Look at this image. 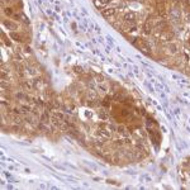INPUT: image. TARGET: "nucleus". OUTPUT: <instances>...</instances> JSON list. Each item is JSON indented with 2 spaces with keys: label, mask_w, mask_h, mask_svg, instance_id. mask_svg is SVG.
I'll list each match as a JSON object with an SVG mask.
<instances>
[{
  "label": "nucleus",
  "mask_w": 190,
  "mask_h": 190,
  "mask_svg": "<svg viewBox=\"0 0 190 190\" xmlns=\"http://www.w3.org/2000/svg\"><path fill=\"white\" fill-rule=\"evenodd\" d=\"M136 41H137V42H134V44H136L142 52H144L146 54H150V48H148V46H147L142 40H136Z\"/></svg>",
  "instance_id": "nucleus-1"
},
{
  "label": "nucleus",
  "mask_w": 190,
  "mask_h": 190,
  "mask_svg": "<svg viewBox=\"0 0 190 190\" xmlns=\"http://www.w3.org/2000/svg\"><path fill=\"white\" fill-rule=\"evenodd\" d=\"M102 13H103V15H104L105 18H109V16H112V15L116 14V9H114V8H105V9L102 10Z\"/></svg>",
  "instance_id": "nucleus-2"
},
{
  "label": "nucleus",
  "mask_w": 190,
  "mask_h": 190,
  "mask_svg": "<svg viewBox=\"0 0 190 190\" xmlns=\"http://www.w3.org/2000/svg\"><path fill=\"white\" fill-rule=\"evenodd\" d=\"M124 20L128 22V23H133V22L136 20V15H134V13H127V14L124 15Z\"/></svg>",
  "instance_id": "nucleus-3"
},
{
  "label": "nucleus",
  "mask_w": 190,
  "mask_h": 190,
  "mask_svg": "<svg viewBox=\"0 0 190 190\" xmlns=\"http://www.w3.org/2000/svg\"><path fill=\"white\" fill-rule=\"evenodd\" d=\"M10 36H12V38H14L15 41H22V37L19 36V34H16V33H14V32H13Z\"/></svg>",
  "instance_id": "nucleus-4"
},
{
  "label": "nucleus",
  "mask_w": 190,
  "mask_h": 190,
  "mask_svg": "<svg viewBox=\"0 0 190 190\" xmlns=\"http://www.w3.org/2000/svg\"><path fill=\"white\" fill-rule=\"evenodd\" d=\"M103 105L104 106H109L110 105V98H105L104 102H103Z\"/></svg>",
  "instance_id": "nucleus-5"
},
{
  "label": "nucleus",
  "mask_w": 190,
  "mask_h": 190,
  "mask_svg": "<svg viewBox=\"0 0 190 190\" xmlns=\"http://www.w3.org/2000/svg\"><path fill=\"white\" fill-rule=\"evenodd\" d=\"M126 130H127V129H126L123 126H119V127H118V132L122 133V134H126Z\"/></svg>",
  "instance_id": "nucleus-6"
},
{
  "label": "nucleus",
  "mask_w": 190,
  "mask_h": 190,
  "mask_svg": "<svg viewBox=\"0 0 190 190\" xmlns=\"http://www.w3.org/2000/svg\"><path fill=\"white\" fill-rule=\"evenodd\" d=\"M171 37H172V33L167 32V33H165V34L162 36V40H166V38H171Z\"/></svg>",
  "instance_id": "nucleus-7"
},
{
  "label": "nucleus",
  "mask_w": 190,
  "mask_h": 190,
  "mask_svg": "<svg viewBox=\"0 0 190 190\" xmlns=\"http://www.w3.org/2000/svg\"><path fill=\"white\" fill-rule=\"evenodd\" d=\"M54 117H57L58 119L64 120V114H62V113H54Z\"/></svg>",
  "instance_id": "nucleus-8"
},
{
  "label": "nucleus",
  "mask_w": 190,
  "mask_h": 190,
  "mask_svg": "<svg viewBox=\"0 0 190 190\" xmlns=\"http://www.w3.org/2000/svg\"><path fill=\"white\" fill-rule=\"evenodd\" d=\"M5 26H6V27H9V28H15V26H14V24H12V23H9V22H5Z\"/></svg>",
  "instance_id": "nucleus-9"
},
{
  "label": "nucleus",
  "mask_w": 190,
  "mask_h": 190,
  "mask_svg": "<svg viewBox=\"0 0 190 190\" xmlns=\"http://www.w3.org/2000/svg\"><path fill=\"white\" fill-rule=\"evenodd\" d=\"M99 116H100V118H103V119H104V118H106V114H105L104 112H100V113H99Z\"/></svg>",
  "instance_id": "nucleus-10"
},
{
  "label": "nucleus",
  "mask_w": 190,
  "mask_h": 190,
  "mask_svg": "<svg viewBox=\"0 0 190 190\" xmlns=\"http://www.w3.org/2000/svg\"><path fill=\"white\" fill-rule=\"evenodd\" d=\"M5 13H6L8 15H12V9H10V8H6V9H5Z\"/></svg>",
  "instance_id": "nucleus-11"
},
{
  "label": "nucleus",
  "mask_w": 190,
  "mask_h": 190,
  "mask_svg": "<svg viewBox=\"0 0 190 190\" xmlns=\"http://www.w3.org/2000/svg\"><path fill=\"white\" fill-rule=\"evenodd\" d=\"M100 2H102V3H104V4H106V3L109 2V0H100Z\"/></svg>",
  "instance_id": "nucleus-12"
}]
</instances>
